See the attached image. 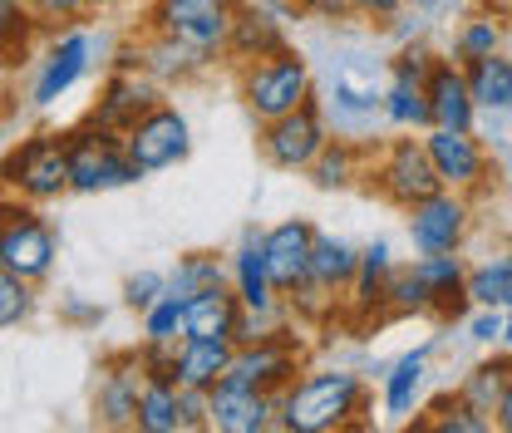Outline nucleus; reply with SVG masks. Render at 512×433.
I'll return each mask as SVG.
<instances>
[{
  "label": "nucleus",
  "mask_w": 512,
  "mask_h": 433,
  "mask_svg": "<svg viewBox=\"0 0 512 433\" xmlns=\"http://www.w3.org/2000/svg\"><path fill=\"white\" fill-rule=\"evenodd\" d=\"M183 330H188V301H183V296L168 291L158 306L143 310V340H153V345H178Z\"/></svg>",
  "instance_id": "obj_36"
},
{
  "label": "nucleus",
  "mask_w": 512,
  "mask_h": 433,
  "mask_svg": "<svg viewBox=\"0 0 512 433\" xmlns=\"http://www.w3.org/2000/svg\"><path fill=\"white\" fill-rule=\"evenodd\" d=\"M508 15H512V5H508Z\"/></svg>",
  "instance_id": "obj_51"
},
{
  "label": "nucleus",
  "mask_w": 512,
  "mask_h": 433,
  "mask_svg": "<svg viewBox=\"0 0 512 433\" xmlns=\"http://www.w3.org/2000/svg\"><path fill=\"white\" fill-rule=\"evenodd\" d=\"M0 15H5V45H15V30L25 35V10H20V0H0Z\"/></svg>",
  "instance_id": "obj_46"
},
{
  "label": "nucleus",
  "mask_w": 512,
  "mask_h": 433,
  "mask_svg": "<svg viewBox=\"0 0 512 433\" xmlns=\"http://www.w3.org/2000/svg\"><path fill=\"white\" fill-rule=\"evenodd\" d=\"M158 104V89H153V74L138 64H124L119 74H109V84H104V94H99V104H94V124H104V128H119L124 133L133 119H143L148 109Z\"/></svg>",
  "instance_id": "obj_18"
},
{
  "label": "nucleus",
  "mask_w": 512,
  "mask_h": 433,
  "mask_svg": "<svg viewBox=\"0 0 512 433\" xmlns=\"http://www.w3.org/2000/svg\"><path fill=\"white\" fill-rule=\"evenodd\" d=\"M64 315H69V320H99L104 310H99V306H84V301H69V306H64Z\"/></svg>",
  "instance_id": "obj_48"
},
{
  "label": "nucleus",
  "mask_w": 512,
  "mask_h": 433,
  "mask_svg": "<svg viewBox=\"0 0 512 433\" xmlns=\"http://www.w3.org/2000/svg\"><path fill=\"white\" fill-rule=\"evenodd\" d=\"M266 247V266H271V281L281 296H296L306 281H311V251H316V227L306 217H286L276 227H266L261 237Z\"/></svg>",
  "instance_id": "obj_14"
},
{
  "label": "nucleus",
  "mask_w": 512,
  "mask_h": 433,
  "mask_svg": "<svg viewBox=\"0 0 512 433\" xmlns=\"http://www.w3.org/2000/svg\"><path fill=\"white\" fill-rule=\"evenodd\" d=\"M89 55H94V40H89L84 30H64L60 40L45 50V60H40V74H35V84H30V104H35V109L60 104L64 94L84 79Z\"/></svg>",
  "instance_id": "obj_15"
},
{
  "label": "nucleus",
  "mask_w": 512,
  "mask_h": 433,
  "mask_svg": "<svg viewBox=\"0 0 512 433\" xmlns=\"http://www.w3.org/2000/svg\"><path fill=\"white\" fill-rule=\"evenodd\" d=\"M138 178H148L133 158H128V143L119 128L89 124L69 128V192H114V187H133Z\"/></svg>",
  "instance_id": "obj_2"
},
{
  "label": "nucleus",
  "mask_w": 512,
  "mask_h": 433,
  "mask_svg": "<svg viewBox=\"0 0 512 433\" xmlns=\"http://www.w3.org/2000/svg\"><path fill=\"white\" fill-rule=\"evenodd\" d=\"M143 360L138 365H114V370L99 374V394H94V409H99V419L104 424H114V429H124L138 419V394H143Z\"/></svg>",
  "instance_id": "obj_25"
},
{
  "label": "nucleus",
  "mask_w": 512,
  "mask_h": 433,
  "mask_svg": "<svg viewBox=\"0 0 512 433\" xmlns=\"http://www.w3.org/2000/svg\"><path fill=\"white\" fill-rule=\"evenodd\" d=\"M365 379L350 370H316L286 384L281 394V429L286 433H335L365 414Z\"/></svg>",
  "instance_id": "obj_1"
},
{
  "label": "nucleus",
  "mask_w": 512,
  "mask_h": 433,
  "mask_svg": "<svg viewBox=\"0 0 512 433\" xmlns=\"http://www.w3.org/2000/svg\"><path fill=\"white\" fill-rule=\"evenodd\" d=\"M503 345H512V310H508V330H503Z\"/></svg>",
  "instance_id": "obj_49"
},
{
  "label": "nucleus",
  "mask_w": 512,
  "mask_h": 433,
  "mask_svg": "<svg viewBox=\"0 0 512 433\" xmlns=\"http://www.w3.org/2000/svg\"><path fill=\"white\" fill-rule=\"evenodd\" d=\"M286 50V30L281 20H271L266 5H237V20H232V40H227V60L232 64H256L266 55Z\"/></svg>",
  "instance_id": "obj_23"
},
{
  "label": "nucleus",
  "mask_w": 512,
  "mask_h": 433,
  "mask_svg": "<svg viewBox=\"0 0 512 433\" xmlns=\"http://www.w3.org/2000/svg\"><path fill=\"white\" fill-rule=\"evenodd\" d=\"M124 143H128V158L143 173H163V168H178L192 153V128L173 104H153L143 119H133L124 128Z\"/></svg>",
  "instance_id": "obj_8"
},
{
  "label": "nucleus",
  "mask_w": 512,
  "mask_h": 433,
  "mask_svg": "<svg viewBox=\"0 0 512 433\" xmlns=\"http://www.w3.org/2000/svg\"><path fill=\"white\" fill-rule=\"evenodd\" d=\"M434 306H444V301L434 296V286L414 266L389 271V281H384V310H394V315H424V310H434Z\"/></svg>",
  "instance_id": "obj_33"
},
{
  "label": "nucleus",
  "mask_w": 512,
  "mask_h": 433,
  "mask_svg": "<svg viewBox=\"0 0 512 433\" xmlns=\"http://www.w3.org/2000/svg\"><path fill=\"white\" fill-rule=\"evenodd\" d=\"M247 306L237 296V286H212L188 296V330L183 335H202V340H237L242 335Z\"/></svg>",
  "instance_id": "obj_22"
},
{
  "label": "nucleus",
  "mask_w": 512,
  "mask_h": 433,
  "mask_svg": "<svg viewBox=\"0 0 512 433\" xmlns=\"http://www.w3.org/2000/svg\"><path fill=\"white\" fill-rule=\"evenodd\" d=\"M375 187H380L394 207L409 212L414 202L444 192V178H439V168H434L424 138H389L384 158L375 163Z\"/></svg>",
  "instance_id": "obj_7"
},
{
  "label": "nucleus",
  "mask_w": 512,
  "mask_h": 433,
  "mask_svg": "<svg viewBox=\"0 0 512 433\" xmlns=\"http://www.w3.org/2000/svg\"><path fill=\"white\" fill-rule=\"evenodd\" d=\"M424 148H429L444 187H453V192L483 187V178H488V153H483V143L468 128H429L424 133Z\"/></svg>",
  "instance_id": "obj_16"
},
{
  "label": "nucleus",
  "mask_w": 512,
  "mask_h": 433,
  "mask_svg": "<svg viewBox=\"0 0 512 433\" xmlns=\"http://www.w3.org/2000/svg\"><path fill=\"white\" fill-rule=\"evenodd\" d=\"M394 261H389V242H370L360 251V271H355V286H350V301L355 310H380L384 306V281H389Z\"/></svg>",
  "instance_id": "obj_32"
},
{
  "label": "nucleus",
  "mask_w": 512,
  "mask_h": 433,
  "mask_svg": "<svg viewBox=\"0 0 512 433\" xmlns=\"http://www.w3.org/2000/svg\"><path fill=\"white\" fill-rule=\"evenodd\" d=\"M212 286H227V271H222V261L212 256V251H188V256H178V266H173V276H168V291L173 296H197V291H212Z\"/></svg>",
  "instance_id": "obj_34"
},
{
  "label": "nucleus",
  "mask_w": 512,
  "mask_h": 433,
  "mask_svg": "<svg viewBox=\"0 0 512 433\" xmlns=\"http://www.w3.org/2000/svg\"><path fill=\"white\" fill-rule=\"evenodd\" d=\"M503 5H512V0H503Z\"/></svg>",
  "instance_id": "obj_50"
},
{
  "label": "nucleus",
  "mask_w": 512,
  "mask_h": 433,
  "mask_svg": "<svg viewBox=\"0 0 512 433\" xmlns=\"http://www.w3.org/2000/svg\"><path fill=\"white\" fill-rule=\"evenodd\" d=\"M355 15H370V20H394L404 10V0H350Z\"/></svg>",
  "instance_id": "obj_45"
},
{
  "label": "nucleus",
  "mask_w": 512,
  "mask_h": 433,
  "mask_svg": "<svg viewBox=\"0 0 512 433\" xmlns=\"http://www.w3.org/2000/svg\"><path fill=\"white\" fill-rule=\"evenodd\" d=\"M414 271L434 286V296H439V301H448V296H463L468 266H463V256H458V251H419Z\"/></svg>",
  "instance_id": "obj_35"
},
{
  "label": "nucleus",
  "mask_w": 512,
  "mask_h": 433,
  "mask_svg": "<svg viewBox=\"0 0 512 433\" xmlns=\"http://www.w3.org/2000/svg\"><path fill=\"white\" fill-rule=\"evenodd\" d=\"M429 109H434V128H468L473 133L478 99H473L468 74H463V64L453 55L429 64Z\"/></svg>",
  "instance_id": "obj_20"
},
{
  "label": "nucleus",
  "mask_w": 512,
  "mask_h": 433,
  "mask_svg": "<svg viewBox=\"0 0 512 433\" xmlns=\"http://www.w3.org/2000/svg\"><path fill=\"white\" fill-rule=\"evenodd\" d=\"M330 143V124H325V109L316 99H306L301 109L271 119V124H256V148L271 168L281 173H306L320 158V148Z\"/></svg>",
  "instance_id": "obj_4"
},
{
  "label": "nucleus",
  "mask_w": 512,
  "mask_h": 433,
  "mask_svg": "<svg viewBox=\"0 0 512 433\" xmlns=\"http://www.w3.org/2000/svg\"><path fill=\"white\" fill-rule=\"evenodd\" d=\"M493 424H498L503 433H512V384L503 389V399L493 404Z\"/></svg>",
  "instance_id": "obj_47"
},
{
  "label": "nucleus",
  "mask_w": 512,
  "mask_h": 433,
  "mask_svg": "<svg viewBox=\"0 0 512 433\" xmlns=\"http://www.w3.org/2000/svg\"><path fill=\"white\" fill-rule=\"evenodd\" d=\"M330 119L345 133H360L384 119V84L360 55H345L330 69Z\"/></svg>",
  "instance_id": "obj_9"
},
{
  "label": "nucleus",
  "mask_w": 512,
  "mask_h": 433,
  "mask_svg": "<svg viewBox=\"0 0 512 433\" xmlns=\"http://www.w3.org/2000/svg\"><path fill=\"white\" fill-rule=\"evenodd\" d=\"M493 50H503V25H498V15H473V20H463V30H458V40H453V60L468 64V60L493 55Z\"/></svg>",
  "instance_id": "obj_37"
},
{
  "label": "nucleus",
  "mask_w": 512,
  "mask_h": 433,
  "mask_svg": "<svg viewBox=\"0 0 512 433\" xmlns=\"http://www.w3.org/2000/svg\"><path fill=\"white\" fill-rule=\"evenodd\" d=\"M463 296H468L473 306L512 310V251L493 256V261H483V266H473L468 281H463Z\"/></svg>",
  "instance_id": "obj_29"
},
{
  "label": "nucleus",
  "mask_w": 512,
  "mask_h": 433,
  "mask_svg": "<svg viewBox=\"0 0 512 433\" xmlns=\"http://www.w3.org/2000/svg\"><path fill=\"white\" fill-rule=\"evenodd\" d=\"M468 192H434L424 202L409 207V242L414 251H458L463 237H468Z\"/></svg>",
  "instance_id": "obj_13"
},
{
  "label": "nucleus",
  "mask_w": 512,
  "mask_h": 433,
  "mask_svg": "<svg viewBox=\"0 0 512 433\" xmlns=\"http://www.w3.org/2000/svg\"><path fill=\"white\" fill-rule=\"evenodd\" d=\"M237 340H202V335H183L173 350V379L183 389H217V379L232 365Z\"/></svg>",
  "instance_id": "obj_24"
},
{
  "label": "nucleus",
  "mask_w": 512,
  "mask_h": 433,
  "mask_svg": "<svg viewBox=\"0 0 512 433\" xmlns=\"http://www.w3.org/2000/svg\"><path fill=\"white\" fill-rule=\"evenodd\" d=\"M306 99H316V79H311V64L301 50H276L266 60L242 64V104L256 124H271L291 109H301Z\"/></svg>",
  "instance_id": "obj_3"
},
{
  "label": "nucleus",
  "mask_w": 512,
  "mask_h": 433,
  "mask_svg": "<svg viewBox=\"0 0 512 433\" xmlns=\"http://www.w3.org/2000/svg\"><path fill=\"white\" fill-rule=\"evenodd\" d=\"M429 64L434 55L424 50H404L389 64V84H384V119L394 128H434V109H429Z\"/></svg>",
  "instance_id": "obj_12"
},
{
  "label": "nucleus",
  "mask_w": 512,
  "mask_h": 433,
  "mask_svg": "<svg viewBox=\"0 0 512 433\" xmlns=\"http://www.w3.org/2000/svg\"><path fill=\"white\" fill-rule=\"evenodd\" d=\"M503 330H508V310H493V306H483V315L468 325V335H473L478 345H498Z\"/></svg>",
  "instance_id": "obj_43"
},
{
  "label": "nucleus",
  "mask_w": 512,
  "mask_h": 433,
  "mask_svg": "<svg viewBox=\"0 0 512 433\" xmlns=\"http://www.w3.org/2000/svg\"><path fill=\"white\" fill-rule=\"evenodd\" d=\"M163 296H168V276H163V271H133L124 281V306L138 310V315L148 306H158Z\"/></svg>",
  "instance_id": "obj_41"
},
{
  "label": "nucleus",
  "mask_w": 512,
  "mask_h": 433,
  "mask_svg": "<svg viewBox=\"0 0 512 433\" xmlns=\"http://www.w3.org/2000/svg\"><path fill=\"white\" fill-rule=\"evenodd\" d=\"M133 429H143V433H183V419H178V384H173V379H153V374L143 379Z\"/></svg>",
  "instance_id": "obj_28"
},
{
  "label": "nucleus",
  "mask_w": 512,
  "mask_h": 433,
  "mask_svg": "<svg viewBox=\"0 0 512 433\" xmlns=\"http://www.w3.org/2000/svg\"><path fill=\"white\" fill-rule=\"evenodd\" d=\"M35 306V291H30V281L25 276H15V271H0V325L5 330H15L25 315Z\"/></svg>",
  "instance_id": "obj_40"
},
{
  "label": "nucleus",
  "mask_w": 512,
  "mask_h": 433,
  "mask_svg": "<svg viewBox=\"0 0 512 433\" xmlns=\"http://www.w3.org/2000/svg\"><path fill=\"white\" fill-rule=\"evenodd\" d=\"M424 360H429V350L419 345L404 360H394V370L384 374V414L389 419L414 414V399H419V384H424Z\"/></svg>",
  "instance_id": "obj_30"
},
{
  "label": "nucleus",
  "mask_w": 512,
  "mask_h": 433,
  "mask_svg": "<svg viewBox=\"0 0 512 433\" xmlns=\"http://www.w3.org/2000/svg\"><path fill=\"white\" fill-rule=\"evenodd\" d=\"M508 384H512V360H488V365H478V370L463 379V399H473L478 409L493 414V404L503 399Z\"/></svg>",
  "instance_id": "obj_38"
},
{
  "label": "nucleus",
  "mask_w": 512,
  "mask_h": 433,
  "mask_svg": "<svg viewBox=\"0 0 512 433\" xmlns=\"http://www.w3.org/2000/svg\"><path fill=\"white\" fill-rule=\"evenodd\" d=\"M261 237H266V232H256V227L242 232V247L232 256V286H237L242 306L252 310V315H276V296H281V291H276V281H271Z\"/></svg>",
  "instance_id": "obj_21"
},
{
  "label": "nucleus",
  "mask_w": 512,
  "mask_h": 433,
  "mask_svg": "<svg viewBox=\"0 0 512 433\" xmlns=\"http://www.w3.org/2000/svg\"><path fill=\"white\" fill-rule=\"evenodd\" d=\"M434 433H483V429H493V419H488V409H478L473 399H453V404H444L439 409V419L429 424Z\"/></svg>",
  "instance_id": "obj_39"
},
{
  "label": "nucleus",
  "mask_w": 512,
  "mask_h": 433,
  "mask_svg": "<svg viewBox=\"0 0 512 433\" xmlns=\"http://www.w3.org/2000/svg\"><path fill=\"white\" fill-rule=\"evenodd\" d=\"M296 10L320 15V20H345V15H355V10H350V0H296Z\"/></svg>",
  "instance_id": "obj_44"
},
{
  "label": "nucleus",
  "mask_w": 512,
  "mask_h": 433,
  "mask_svg": "<svg viewBox=\"0 0 512 433\" xmlns=\"http://www.w3.org/2000/svg\"><path fill=\"white\" fill-rule=\"evenodd\" d=\"M463 74H468V89H473L478 109L512 114V55L508 50H493V55H483V60H468Z\"/></svg>",
  "instance_id": "obj_26"
},
{
  "label": "nucleus",
  "mask_w": 512,
  "mask_h": 433,
  "mask_svg": "<svg viewBox=\"0 0 512 433\" xmlns=\"http://www.w3.org/2000/svg\"><path fill=\"white\" fill-rule=\"evenodd\" d=\"M207 399H212V429L217 433L281 429V394H256V389H237V384H217Z\"/></svg>",
  "instance_id": "obj_17"
},
{
  "label": "nucleus",
  "mask_w": 512,
  "mask_h": 433,
  "mask_svg": "<svg viewBox=\"0 0 512 433\" xmlns=\"http://www.w3.org/2000/svg\"><path fill=\"white\" fill-rule=\"evenodd\" d=\"M355 271H360V251L350 247L345 237L316 232V251H311V281L296 291V301H301V306H320V301H330L335 291H350V286H355Z\"/></svg>",
  "instance_id": "obj_19"
},
{
  "label": "nucleus",
  "mask_w": 512,
  "mask_h": 433,
  "mask_svg": "<svg viewBox=\"0 0 512 433\" xmlns=\"http://www.w3.org/2000/svg\"><path fill=\"white\" fill-rule=\"evenodd\" d=\"M306 173H311V183H316L320 192H345V187L360 178V148H355L350 138H335V143L320 148V158Z\"/></svg>",
  "instance_id": "obj_31"
},
{
  "label": "nucleus",
  "mask_w": 512,
  "mask_h": 433,
  "mask_svg": "<svg viewBox=\"0 0 512 433\" xmlns=\"http://www.w3.org/2000/svg\"><path fill=\"white\" fill-rule=\"evenodd\" d=\"M5 183L25 202H55L69 192V133H35L5 158Z\"/></svg>",
  "instance_id": "obj_5"
},
{
  "label": "nucleus",
  "mask_w": 512,
  "mask_h": 433,
  "mask_svg": "<svg viewBox=\"0 0 512 433\" xmlns=\"http://www.w3.org/2000/svg\"><path fill=\"white\" fill-rule=\"evenodd\" d=\"M99 5H109V0H30V10L40 20H79V15H89Z\"/></svg>",
  "instance_id": "obj_42"
},
{
  "label": "nucleus",
  "mask_w": 512,
  "mask_h": 433,
  "mask_svg": "<svg viewBox=\"0 0 512 433\" xmlns=\"http://www.w3.org/2000/svg\"><path fill=\"white\" fill-rule=\"evenodd\" d=\"M296 379V350L281 335H261L232 350V365L217 384H237V389H256V394H286V384Z\"/></svg>",
  "instance_id": "obj_11"
},
{
  "label": "nucleus",
  "mask_w": 512,
  "mask_h": 433,
  "mask_svg": "<svg viewBox=\"0 0 512 433\" xmlns=\"http://www.w3.org/2000/svg\"><path fill=\"white\" fill-rule=\"evenodd\" d=\"M138 64H143L153 79H192V74H202V69H207V55H197L192 45H183V40H173V35H158V30H153V40L138 50Z\"/></svg>",
  "instance_id": "obj_27"
},
{
  "label": "nucleus",
  "mask_w": 512,
  "mask_h": 433,
  "mask_svg": "<svg viewBox=\"0 0 512 433\" xmlns=\"http://www.w3.org/2000/svg\"><path fill=\"white\" fill-rule=\"evenodd\" d=\"M237 0H158L153 5V30L192 45L197 55H222L232 40Z\"/></svg>",
  "instance_id": "obj_6"
},
{
  "label": "nucleus",
  "mask_w": 512,
  "mask_h": 433,
  "mask_svg": "<svg viewBox=\"0 0 512 433\" xmlns=\"http://www.w3.org/2000/svg\"><path fill=\"white\" fill-rule=\"evenodd\" d=\"M55 232L35 217V212H25V207H5V222H0V271H15V276H25V281H40V276H50V266H55Z\"/></svg>",
  "instance_id": "obj_10"
}]
</instances>
